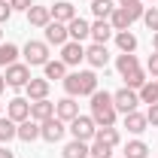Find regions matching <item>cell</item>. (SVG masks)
I'll use <instances>...</instances> for the list:
<instances>
[{
  "label": "cell",
  "instance_id": "obj_1",
  "mask_svg": "<svg viewBox=\"0 0 158 158\" xmlns=\"http://www.w3.org/2000/svg\"><path fill=\"white\" fill-rule=\"evenodd\" d=\"M61 82H64L67 98H91V94L98 91V73H94V70H76V73H67Z\"/></svg>",
  "mask_w": 158,
  "mask_h": 158
},
{
  "label": "cell",
  "instance_id": "obj_2",
  "mask_svg": "<svg viewBox=\"0 0 158 158\" xmlns=\"http://www.w3.org/2000/svg\"><path fill=\"white\" fill-rule=\"evenodd\" d=\"M116 106H113V94L110 91H94L91 94V118H94V125L98 128H113L116 125Z\"/></svg>",
  "mask_w": 158,
  "mask_h": 158
},
{
  "label": "cell",
  "instance_id": "obj_3",
  "mask_svg": "<svg viewBox=\"0 0 158 158\" xmlns=\"http://www.w3.org/2000/svg\"><path fill=\"white\" fill-rule=\"evenodd\" d=\"M21 52H24V64H27V67H46V61H49V43H43V40H27Z\"/></svg>",
  "mask_w": 158,
  "mask_h": 158
},
{
  "label": "cell",
  "instance_id": "obj_4",
  "mask_svg": "<svg viewBox=\"0 0 158 158\" xmlns=\"http://www.w3.org/2000/svg\"><path fill=\"white\" fill-rule=\"evenodd\" d=\"M67 131L73 134V140L91 143L94 134H98V125H94V118H91V116H76L73 122H70V128H67Z\"/></svg>",
  "mask_w": 158,
  "mask_h": 158
},
{
  "label": "cell",
  "instance_id": "obj_5",
  "mask_svg": "<svg viewBox=\"0 0 158 158\" xmlns=\"http://www.w3.org/2000/svg\"><path fill=\"white\" fill-rule=\"evenodd\" d=\"M64 134H67V122H61L58 116L40 122V137L46 143H58V140H64Z\"/></svg>",
  "mask_w": 158,
  "mask_h": 158
},
{
  "label": "cell",
  "instance_id": "obj_6",
  "mask_svg": "<svg viewBox=\"0 0 158 158\" xmlns=\"http://www.w3.org/2000/svg\"><path fill=\"white\" fill-rule=\"evenodd\" d=\"M3 79H6V85H9V88H24L34 76H31V67H27V64H19V61H15V64H9V67H6Z\"/></svg>",
  "mask_w": 158,
  "mask_h": 158
},
{
  "label": "cell",
  "instance_id": "obj_7",
  "mask_svg": "<svg viewBox=\"0 0 158 158\" xmlns=\"http://www.w3.org/2000/svg\"><path fill=\"white\" fill-rule=\"evenodd\" d=\"M140 103V94L134 91V88H118L116 94H113V106H116V113H134Z\"/></svg>",
  "mask_w": 158,
  "mask_h": 158
},
{
  "label": "cell",
  "instance_id": "obj_8",
  "mask_svg": "<svg viewBox=\"0 0 158 158\" xmlns=\"http://www.w3.org/2000/svg\"><path fill=\"white\" fill-rule=\"evenodd\" d=\"M61 61H64L67 67L82 64V61H85V46H82V43H76V40H67V43L61 46Z\"/></svg>",
  "mask_w": 158,
  "mask_h": 158
},
{
  "label": "cell",
  "instance_id": "obj_9",
  "mask_svg": "<svg viewBox=\"0 0 158 158\" xmlns=\"http://www.w3.org/2000/svg\"><path fill=\"white\" fill-rule=\"evenodd\" d=\"M6 116L12 118V122L31 118V100H27V98H12L9 103H6Z\"/></svg>",
  "mask_w": 158,
  "mask_h": 158
},
{
  "label": "cell",
  "instance_id": "obj_10",
  "mask_svg": "<svg viewBox=\"0 0 158 158\" xmlns=\"http://www.w3.org/2000/svg\"><path fill=\"white\" fill-rule=\"evenodd\" d=\"M43 31H46V43H49V46H64V43L70 40L67 24H61V21H49Z\"/></svg>",
  "mask_w": 158,
  "mask_h": 158
},
{
  "label": "cell",
  "instance_id": "obj_11",
  "mask_svg": "<svg viewBox=\"0 0 158 158\" xmlns=\"http://www.w3.org/2000/svg\"><path fill=\"white\" fill-rule=\"evenodd\" d=\"M55 116L61 118V122H73V118L79 116V103H76V98H61L58 103H55Z\"/></svg>",
  "mask_w": 158,
  "mask_h": 158
},
{
  "label": "cell",
  "instance_id": "obj_12",
  "mask_svg": "<svg viewBox=\"0 0 158 158\" xmlns=\"http://www.w3.org/2000/svg\"><path fill=\"white\" fill-rule=\"evenodd\" d=\"M49 88H52V82L43 76V79H31L27 85H24V94L27 100H46L49 98Z\"/></svg>",
  "mask_w": 158,
  "mask_h": 158
},
{
  "label": "cell",
  "instance_id": "obj_13",
  "mask_svg": "<svg viewBox=\"0 0 158 158\" xmlns=\"http://www.w3.org/2000/svg\"><path fill=\"white\" fill-rule=\"evenodd\" d=\"M85 61H88L91 67H106V64H110V49L100 46V43H91V46L85 49Z\"/></svg>",
  "mask_w": 158,
  "mask_h": 158
},
{
  "label": "cell",
  "instance_id": "obj_14",
  "mask_svg": "<svg viewBox=\"0 0 158 158\" xmlns=\"http://www.w3.org/2000/svg\"><path fill=\"white\" fill-rule=\"evenodd\" d=\"M52 9V21H61V24H67V21L76 19V6L70 3V0H58L55 6H49Z\"/></svg>",
  "mask_w": 158,
  "mask_h": 158
},
{
  "label": "cell",
  "instance_id": "obj_15",
  "mask_svg": "<svg viewBox=\"0 0 158 158\" xmlns=\"http://www.w3.org/2000/svg\"><path fill=\"white\" fill-rule=\"evenodd\" d=\"M113 37H116V31H113L110 19H98L94 24H91V40H94V43L106 46V40H113Z\"/></svg>",
  "mask_w": 158,
  "mask_h": 158
},
{
  "label": "cell",
  "instance_id": "obj_16",
  "mask_svg": "<svg viewBox=\"0 0 158 158\" xmlns=\"http://www.w3.org/2000/svg\"><path fill=\"white\" fill-rule=\"evenodd\" d=\"M55 116V103L46 98V100H31V118L34 122H46V118Z\"/></svg>",
  "mask_w": 158,
  "mask_h": 158
},
{
  "label": "cell",
  "instance_id": "obj_17",
  "mask_svg": "<svg viewBox=\"0 0 158 158\" xmlns=\"http://www.w3.org/2000/svg\"><path fill=\"white\" fill-rule=\"evenodd\" d=\"M67 34H70V40H76V43H82V40H88L91 37V24L85 19H73V21H67Z\"/></svg>",
  "mask_w": 158,
  "mask_h": 158
},
{
  "label": "cell",
  "instance_id": "obj_18",
  "mask_svg": "<svg viewBox=\"0 0 158 158\" xmlns=\"http://www.w3.org/2000/svg\"><path fill=\"white\" fill-rule=\"evenodd\" d=\"M122 122H125L128 134H143V131L149 128V122H146V113H137V110H134V113H125V118H122Z\"/></svg>",
  "mask_w": 158,
  "mask_h": 158
},
{
  "label": "cell",
  "instance_id": "obj_19",
  "mask_svg": "<svg viewBox=\"0 0 158 158\" xmlns=\"http://www.w3.org/2000/svg\"><path fill=\"white\" fill-rule=\"evenodd\" d=\"M52 21V9L49 6H31L27 9V24L31 27H46Z\"/></svg>",
  "mask_w": 158,
  "mask_h": 158
},
{
  "label": "cell",
  "instance_id": "obj_20",
  "mask_svg": "<svg viewBox=\"0 0 158 158\" xmlns=\"http://www.w3.org/2000/svg\"><path fill=\"white\" fill-rule=\"evenodd\" d=\"M19 140H24V143H34V140H40V122H34V118H24V122H19Z\"/></svg>",
  "mask_w": 158,
  "mask_h": 158
},
{
  "label": "cell",
  "instance_id": "obj_21",
  "mask_svg": "<svg viewBox=\"0 0 158 158\" xmlns=\"http://www.w3.org/2000/svg\"><path fill=\"white\" fill-rule=\"evenodd\" d=\"M137 67H140V61H137L134 52H122V55L116 58V70L122 73V76H125V73H131V70H137Z\"/></svg>",
  "mask_w": 158,
  "mask_h": 158
},
{
  "label": "cell",
  "instance_id": "obj_22",
  "mask_svg": "<svg viewBox=\"0 0 158 158\" xmlns=\"http://www.w3.org/2000/svg\"><path fill=\"white\" fill-rule=\"evenodd\" d=\"M137 94H140V103H149V106L158 103V79H146V85L140 88Z\"/></svg>",
  "mask_w": 158,
  "mask_h": 158
},
{
  "label": "cell",
  "instance_id": "obj_23",
  "mask_svg": "<svg viewBox=\"0 0 158 158\" xmlns=\"http://www.w3.org/2000/svg\"><path fill=\"white\" fill-rule=\"evenodd\" d=\"M64 158H91L88 155V143H82V140H70L67 146H64Z\"/></svg>",
  "mask_w": 158,
  "mask_h": 158
},
{
  "label": "cell",
  "instance_id": "obj_24",
  "mask_svg": "<svg viewBox=\"0 0 158 158\" xmlns=\"http://www.w3.org/2000/svg\"><path fill=\"white\" fill-rule=\"evenodd\" d=\"M131 15H128V9H122V6H116L113 9V15H110V24H113V31H128L131 27Z\"/></svg>",
  "mask_w": 158,
  "mask_h": 158
},
{
  "label": "cell",
  "instance_id": "obj_25",
  "mask_svg": "<svg viewBox=\"0 0 158 158\" xmlns=\"http://www.w3.org/2000/svg\"><path fill=\"white\" fill-rule=\"evenodd\" d=\"M19 137V122H12V118L0 116V143H9V140Z\"/></svg>",
  "mask_w": 158,
  "mask_h": 158
},
{
  "label": "cell",
  "instance_id": "obj_26",
  "mask_svg": "<svg viewBox=\"0 0 158 158\" xmlns=\"http://www.w3.org/2000/svg\"><path fill=\"white\" fill-rule=\"evenodd\" d=\"M19 46L15 43H0V67H9V64H15L19 61Z\"/></svg>",
  "mask_w": 158,
  "mask_h": 158
},
{
  "label": "cell",
  "instance_id": "obj_27",
  "mask_svg": "<svg viewBox=\"0 0 158 158\" xmlns=\"http://www.w3.org/2000/svg\"><path fill=\"white\" fill-rule=\"evenodd\" d=\"M116 46L118 52H137V37L131 31H116Z\"/></svg>",
  "mask_w": 158,
  "mask_h": 158
},
{
  "label": "cell",
  "instance_id": "obj_28",
  "mask_svg": "<svg viewBox=\"0 0 158 158\" xmlns=\"http://www.w3.org/2000/svg\"><path fill=\"white\" fill-rule=\"evenodd\" d=\"M94 140H100V143H106V146H113V149H116V146H118V140H122V134H118V128H116V125H113V128H98Z\"/></svg>",
  "mask_w": 158,
  "mask_h": 158
},
{
  "label": "cell",
  "instance_id": "obj_29",
  "mask_svg": "<svg viewBox=\"0 0 158 158\" xmlns=\"http://www.w3.org/2000/svg\"><path fill=\"white\" fill-rule=\"evenodd\" d=\"M125 88H134V91H140V88H143V85H146V70H131V73H125Z\"/></svg>",
  "mask_w": 158,
  "mask_h": 158
},
{
  "label": "cell",
  "instance_id": "obj_30",
  "mask_svg": "<svg viewBox=\"0 0 158 158\" xmlns=\"http://www.w3.org/2000/svg\"><path fill=\"white\" fill-rule=\"evenodd\" d=\"M116 9V0H91V12L94 19H110Z\"/></svg>",
  "mask_w": 158,
  "mask_h": 158
},
{
  "label": "cell",
  "instance_id": "obj_31",
  "mask_svg": "<svg viewBox=\"0 0 158 158\" xmlns=\"http://www.w3.org/2000/svg\"><path fill=\"white\" fill-rule=\"evenodd\" d=\"M43 70H46V79H49V82H52V79H64V76H67V64H64V61H46Z\"/></svg>",
  "mask_w": 158,
  "mask_h": 158
},
{
  "label": "cell",
  "instance_id": "obj_32",
  "mask_svg": "<svg viewBox=\"0 0 158 158\" xmlns=\"http://www.w3.org/2000/svg\"><path fill=\"white\" fill-rule=\"evenodd\" d=\"M149 155V146L143 143V140H128V146H125V158H146Z\"/></svg>",
  "mask_w": 158,
  "mask_h": 158
},
{
  "label": "cell",
  "instance_id": "obj_33",
  "mask_svg": "<svg viewBox=\"0 0 158 158\" xmlns=\"http://www.w3.org/2000/svg\"><path fill=\"white\" fill-rule=\"evenodd\" d=\"M88 155L91 158H113V146H106V143H100V140H91Z\"/></svg>",
  "mask_w": 158,
  "mask_h": 158
},
{
  "label": "cell",
  "instance_id": "obj_34",
  "mask_svg": "<svg viewBox=\"0 0 158 158\" xmlns=\"http://www.w3.org/2000/svg\"><path fill=\"white\" fill-rule=\"evenodd\" d=\"M143 24L155 34L158 31V6H146V12H143Z\"/></svg>",
  "mask_w": 158,
  "mask_h": 158
},
{
  "label": "cell",
  "instance_id": "obj_35",
  "mask_svg": "<svg viewBox=\"0 0 158 158\" xmlns=\"http://www.w3.org/2000/svg\"><path fill=\"white\" fill-rule=\"evenodd\" d=\"M146 73H149L152 79H158V52L149 55V61H146Z\"/></svg>",
  "mask_w": 158,
  "mask_h": 158
},
{
  "label": "cell",
  "instance_id": "obj_36",
  "mask_svg": "<svg viewBox=\"0 0 158 158\" xmlns=\"http://www.w3.org/2000/svg\"><path fill=\"white\" fill-rule=\"evenodd\" d=\"M9 6H12V12H27L34 6V0H9Z\"/></svg>",
  "mask_w": 158,
  "mask_h": 158
},
{
  "label": "cell",
  "instance_id": "obj_37",
  "mask_svg": "<svg viewBox=\"0 0 158 158\" xmlns=\"http://www.w3.org/2000/svg\"><path fill=\"white\" fill-rule=\"evenodd\" d=\"M9 19H12V6H9V0H0V24Z\"/></svg>",
  "mask_w": 158,
  "mask_h": 158
},
{
  "label": "cell",
  "instance_id": "obj_38",
  "mask_svg": "<svg viewBox=\"0 0 158 158\" xmlns=\"http://www.w3.org/2000/svg\"><path fill=\"white\" fill-rule=\"evenodd\" d=\"M146 122H149L152 128H158V103H152V106L146 110Z\"/></svg>",
  "mask_w": 158,
  "mask_h": 158
},
{
  "label": "cell",
  "instance_id": "obj_39",
  "mask_svg": "<svg viewBox=\"0 0 158 158\" xmlns=\"http://www.w3.org/2000/svg\"><path fill=\"white\" fill-rule=\"evenodd\" d=\"M122 9H125V6H122ZM143 12H146V6H143V3H137V6H128V15H131L134 21L143 19Z\"/></svg>",
  "mask_w": 158,
  "mask_h": 158
},
{
  "label": "cell",
  "instance_id": "obj_40",
  "mask_svg": "<svg viewBox=\"0 0 158 158\" xmlns=\"http://www.w3.org/2000/svg\"><path fill=\"white\" fill-rule=\"evenodd\" d=\"M137 3H143V0H118L116 6H125V9H128V6H137Z\"/></svg>",
  "mask_w": 158,
  "mask_h": 158
},
{
  "label": "cell",
  "instance_id": "obj_41",
  "mask_svg": "<svg viewBox=\"0 0 158 158\" xmlns=\"http://www.w3.org/2000/svg\"><path fill=\"white\" fill-rule=\"evenodd\" d=\"M0 158H15V155H12V149H9V146H3V149H0Z\"/></svg>",
  "mask_w": 158,
  "mask_h": 158
},
{
  "label": "cell",
  "instance_id": "obj_42",
  "mask_svg": "<svg viewBox=\"0 0 158 158\" xmlns=\"http://www.w3.org/2000/svg\"><path fill=\"white\" fill-rule=\"evenodd\" d=\"M152 49H155V52H158V31H155V34H152Z\"/></svg>",
  "mask_w": 158,
  "mask_h": 158
},
{
  "label": "cell",
  "instance_id": "obj_43",
  "mask_svg": "<svg viewBox=\"0 0 158 158\" xmlns=\"http://www.w3.org/2000/svg\"><path fill=\"white\" fill-rule=\"evenodd\" d=\"M3 91H6V79L0 76V94H3Z\"/></svg>",
  "mask_w": 158,
  "mask_h": 158
},
{
  "label": "cell",
  "instance_id": "obj_44",
  "mask_svg": "<svg viewBox=\"0 0 158 158\" xmlns=\"http://www.w3.org/2000/svg\"><path fill=\"white\" fill-rule=\"evenodd\" d=\"M0 116H3V103H0Z\"/></svg>",
  "mask_w": 158,
  "mask_h": 158
},
{
  "label": "cell",
  "instance_id": "obj_45",
  "mask_svg": "<svg viewBox=\"0 0 158 158\" xmlns=\"http://www.w3.org/2000/svg\"><path fill=\"white\" fill-rule=\"evenodd\" d=\"M0 43H3V31H0Z\"/></svg>",
  "mask_w": 158,
  "mask_h": 158
},
{
  "label": "cell",
  "instance_id": "obj_46",
  "mask_svg": "<svg viewBox=\"0 0 158 158\" xmlns=\"http://www.w3.org/2000/svg\"><path fill=\"white\" fill-rule=\"evenodd\" d=\"M149 3H158V0H149Z\"/></svg>",
  "mask_w": 158,
  "mask_h": 158
}]
</instances>
